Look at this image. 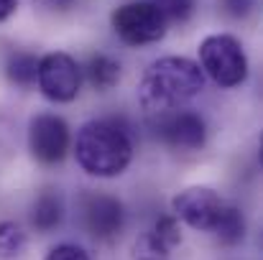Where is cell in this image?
Returning a JSON list of instances; mask_svg holds the SVG:
<instances>
[{
	"label": "cell",
	"mask_w": 263,
	"mask_h": 260,
	"mask_svg": "<svg viewBox=\"0 0 263 260\" xmlns=\"http://www.w3.org/2000/svg\"><path fill=\"white\" fill-rule=\"evenodd\" d=\"M120 74H123V67L118 59L107 56V54H95L89 56L87 67H85V77L92 85V89L97 92H107L120 82Z\"/></svg>",
	"instance_id": "8fae6325"
},
{
	"label": "cell",
	"mask_w": 263,
	"mask_h": 260,
	"mask_svg": "<svg viewBox=\"0 0 263 260\" xmlns=\"http://www.w3.org/2000/svg\"><path fill=\"white\" fill-rule=\"evenodd\" d=\"M36 85L39 92L57 105L77 99L82 89V67L64 51H51L39 59L36 69Z\"/></svg>",
	"instance_id": "5b68a950"
},
{
	"label": "cell",
	"mask_w": 263,
	"mask_h": 260,
	"mask_svg": "<svg viewBox=\"0 0 263 260\" xmlns=\"http://www.w3.org/2000/svg\"><path fill=\"white\" fill-rule=\"evenodd\" d=\"M64 219V199L57 189H44L31 204V225L39 232H51Z\"/></svg>",
	"instance_id": "30bf717a"
},
{
	"label": "cell",
	"mask_w": 263,
	"mask_h": 260,
	"mask_svg": "<svg viewBox=\"0 0 263 260\" xmlns=\"http://www.w3.org/2000/svg\"><path fill=\"white\" fill-rule=\"evenodd\" d=\"M156 133L172 151H179V153L202 151L207 143V123L202 120V115H197L192 110L159 115Z\"/></svg>",
	"instance_id": "9c48e42d"
},
{
	"label": "cell",
	"mask_w": 263,
	"mask_h": 260,
	"mask_svg": "<svg viewBox=\"0 0 263 260\" xmlns=\"http://www.w3.org/2000/svg\"><path fill=\"white\" fill-rule=\"evenodd\" d=\"M15 8H18V0H0V23L8 21L15 13Z\"/></svg>",
	"instance_id": "44dd1931"
},
{
	"label": "cell",
	"mask_w": 263,
	"mask_h": 260,
	"mask_svg": "<svg viewBox=\"0 0 263 260\" xmlns=\"http://www.w3.org/2000/svg\"><path fill=\"white\" fill-rule=\"evenodd\" d=\"M26 250V232L18 222L3 219L0 222V260H13Z\"/></svg>",
	"instance_id": "5bb4252c"
},
{
	"label": "cell",
	"mask_w": 263,
	"mask_h": 260,
	"mask_svg": "<svg viewBox=\"0 0 263 260\" xmlns=\"http://www.w3.org/2000/svg\"><path fill=\"white\" fill-rule=\"evenodd\" d=\"M156 5H159V10L166 15V21L172 23H184V21H189L192 18V13H194V8H197V0H154Z\"/></svg>",
	"instance_id": "e0dca14e"
},
{
	"label": "cell",
	"mask_w": 263,
	"mask_h": 260,
	"mask_svg": "<svg viewBox=\"0 0 263 260\" xmlns=\"http://www.w3.org/2000/svg\"><path fill=\"white\" fill-rule=\"evenodd\" d=\"M225 199L210 189V186H189L184 191H179L172 199V214L179 222H184L192 230L199 232H212L222 209H225Z\"/></svg>",
	"instance_id": "ba28073f"
},
{
	"label": "cell",
	"mask_w": 263,
	"mask_h": 260,
	"mask_svg": "<svg viewBox=\"0 0 263 260\" xmlns=\"http://www.w3.org/2000/svg\"><path fill=\"white\" fill-rule=\"evenodd\" d=\"M80 169L97 178L120 176L133 161V135L115 117H97L80 128L74 143Z\"/></svg>",
	"instance_id": "7a4b0ae2"
},
{
	"label": "cell",
	"mask_w": 263,
	"mask_h": 260,
	"mask_svg": "<svg viewBox=\"0 0 263 260\" xmlns=\"http://www.w3.org/2000/svg\"><path fill=\"white\" fill-rule=\"evenodd\" d=\"M217 3H220V10L230 18H246L256 5V0H217Z\"/></svg>",
	"instance_id": "d6986e66"
},
{
	"label": "cell",
	"mask_w": 263,
	"mask_h": 260,
	"mask_svg": "<svg viewBox=\"0 0 263 260\" xmlns=\"http://www.w3.org/2000/svg\"><path fill=\"white\" fill-rule=\"evenodd\" d=\"M44 260H89L87 250L80 248V245H72V243H64V245H57L46 253Z\"/></svg>",
	"instance_id": "ac0fdd59"
},
{
	"label": "cell",
	"mask_w": 263,
	"mask_h": 260,
	"mask_svg": "<svg viewBox=\"0 0 263 260\" xmlns=\"http://www.w3.org/2000/svg\"><path fill=\"white\" fill-rule=\"evenodd\" d=\"M169 255H172V248L161 243L151 230L143 232L133 243V260H169Z\"/></svg>",
	"instance_id": "9a60e30c"
},
{
	"label": "cell",
	"mask_w": 263,
	"mask_h": 260,
	"mask_svg": "<svg viewBox=\"0 0 263 260\" xmlns=\"http://www.w3.org/2000/svg\"><path fill=\"white\" fill-rule=\"evenodd\" d=\"M210 235H215L220 245H238L246 237V217H243V212L235 204H225V209H222V214H220V219H217V225H215V230Z\"/></svg>",
	"instance_id": "7c38bea8"
},
{
	"label": "cell",
	"mask_w": 263,
	"mask_h": 260,
	"mask_svg": "<svg viewBox=\"0 0 263 260\" xmlns=\"http://www.w3.org/2000/svg\"><path fill=\"white\" fill-rule=\"evenodd\" d=\"M36 69H39V59L28 51H15L5 62V77L15 87L36 85Z\"/></svg>",
	"instance_id": "4fadbf2b"
},
{
	"label": "cell",
	"mask_w": 263,
	"mask_h": 260,
	"mask_svg": "<svg viewBox=\"0 0 263 260\" xmlns=\"http://www.w3.org/2000/svg\"><path fill=\"white\" fill-rule=\"evenodd\" d=\"M41 8H46V10H54V13H67V10H72L74 8V3L77 0H36Z\"/></svg>",
	"instance_id": "ffe728a7"
},
{
	"label": "cell",
	"mask_w": 263,
	"mask_h": 260,
	"mask_svg": "<svg viewBox=\"0 0 263 260\" xmlns=\"http://www.w3.org/2000/svg\"><path fill=\"white\" fill-rule=\"evenodd\" d=\"M204 89V74L186 56H164L148 64L138 85V102L151 115L174 112Z\"/></svg>",
	"instance_id": "6da1fadb"
},
{
	"label": "cell",
	"mask_w": 263,
	"mask_h": 260,
	"mask_svg": "<svg viewBox=\"0 0 263 260\" xmlns=\"http://www.w3.org/2000/svg\"><path fill=\"white\" fill-rule=\"evenodd\" d=\"M110 26L128 46L159 44L169 31V21L154 0H130L118 5L110 15Z\"/></svg>",
	"instance_id": "277c9868"
},
{
	"label": "cell",
	"mask_w": 263,
	"mask_h": 260,
	"mask_svg": "<svg viewBox=\"0 0 263 260\" xmlns=\"http://www.w3.org/2000/svg\"><path fill=\"white\" fill-rule=\"evenodd\" d=\"M80 217L89 235L100 243L115 240L125 227V207L105 191H85L80 196Z\"/></svg>",
	"instance_id": "8992f818"
},
{
	"label": "cell",
	"mask_w": 263,
	"mask_h": 260,
	"mask_svg": "<svg viewBox=\"0 0 263 260\" xmlns=\"http://www.w3.org/2000/svg\"><path fill=\"white\" fill-rule=\"evenodd\" d=\"M199 69L222 89L240 87L248 77V56L243 44L230 33H212L199 44Z\"/></svg>",
	"instance_id": "3957f363"
},
{
	"label": "cell",
	"mask_w": 263,
	"mask_h": 260,
	"mask_svg": "<svg viewBox=\"0 0 263 260\" xmlns=\"http://www.w3.org/2000/svg\"><path fill=\"white\" fill-rule=\"evenodd\" d=\"M151 232H154L161 243H166L172 250L181 243V225H179V219H176L174 214H164V217H159V219L154 222Z\"/></svg>",
	"instance_id": "2e32d148"
},
{
	"label": "cell",
	"mask_w": 263,
	"mask_h": 260,
	"mask_svg": "<svg viewBox=\"0 0 263 260\" xmlns=\"http://www.w3.org/2000/svg\"><path fill=\"white\" fill-rule=\"evenodd\" d=\"M28 148L31 156L44 166L62 164L72 148V133L67 120L51 112L36 115L28 125Z\"/></svg>",
	"instance_id": "52a82bcc"
}]
</instances>
